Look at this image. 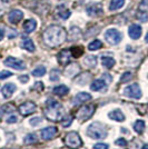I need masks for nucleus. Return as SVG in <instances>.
<instances>
[{"label": "nucleus", "mask_w": 148, "mask_h": 149, "mask_svg": "<svg viewBox=\"0 0 148 149\" xmlns=\"http://www.w3.org/2000/svg\"><path fill=\"white\" fill-rule=\"evenodd\" d=\"M73 123V116H67L65 119H61V125L64 127H69Z\"/></svg>", "instance_id": "nucleus-33"}, {"label": "nucleus", "mask_w": 148, "mask_h": 149, "mask_svg": "<svg viewBox=\"0 0 148 149\" xmlns=\"http://www.w3.org/2000/svg\"><path fill=\"white\" fill-rule=\"evenodd\" d=\"M70 51H71L73 57H75V58H78V57H80L81 55L84 54L82 47H73V48L70 49Z\"/></svg>", "instance_id": "nucleus-31"}, {"label": "nucleus", "mask_w": 148, "mask_h": 149, "mask_svg": "<svg viewBox=\"0 0 148 149\" xmlns=\"http://www.w3.org/2000/svg\"><path fill=\"white\" fill-rule=\"evenodd\" d=\"M19 80L21 81L22 84H26V82H28V80H29V77L27 74H25V76H19Z\"/></svg>", "instance_id": "nucleus-42"}, {"label": "nucleus", "mask_w": 148, "mask_h": 149, "mask_svg": "<svg viewBox=\"0 0 148 149\" xmlns=\"http://www.w3.org/2000/svg\"><path fill=\"white\" fill-rule=\"evenodd\" d=\"M70 15H71L70 10H69V9H67L65 6L57 7V16H58L59 18L66 20V19L69 18V16H70Z\"/></svg>", "instance_id": "nucleus-19"}, {"label": "nucleus", "mask_w": 148, "mask_h": 149, "mask_svg": "<svg viewBox=\"0 0 148 149\" xmlns=\"http://www.w3.org/2000/svg\"><path fill=\"white\" fill-rule=\"evenodd\" d=\"M84 63L86 65L88 68H94L97 65V58L95 56H88L84 59Z\"/></svg>", "instance_id": "nucleus-25"}, {"label": "nucleus", "mask_w": 148, "mask_h": 149, "mask_svg": "<svg viewBox=\"0 0 148 149\" xmlns=\"http://www.w3.org/2000/svg\"><path fill=\"white\" fill-rule=\"evenodd\" d=\"M116 145L120 146V147H125V146L127 145V141H126L124 138H119V139H117V140H116Z\"/></svg>", "instance_id": "nucleus-41"}, {"label": "nucleus", "mask_w": 148, "mask_h": 149, "mask_svg": "<svg viewBox=\"0 0 148 149\" xmlns=\"http://www.w3.org/2000/svg\"><path fill=\"white\" fill-rule=\"evenodd\" d=\"M94 149H108V145L107 143H96L94 145Z\"/></svg>", "instance_id": "nucleus-40"}, {"label": "nucleus", "mask_w": 148, "mask_h": 149, "mask_svg": "<svg viewBox=\"0 0 148 149\" xmlns=\"http://www.w3.org/2000/svg\"><path fill=\"white\" fill-rule=\"evenodd\" d=\"M45 44L49 47H57L65 42L67 33L66 30L59 26H49L43 35Z\"/></svg>", "instance_id": "nucleus-1"}, {"label": "nucleus", "mask_w": 148, "mask_h": 149, "mask_svg": "<svg viewBox=\"0 0 148 149\" xmlns=\"http://www.w3.org/2000/svg\"><path fill=\"white\" fill-rule=\"evenodd\" d=\"M21 47L26 49L27 51H29V52H34L35 49H36V47H35V44L32 42V40L31 39H24L22 40V42H21Z\"/></svg>", "instance_id": "nucleus-20"}, {"label": "nucleus", "mask_w": 148, "mask_h": 149, "mask_svg": "<svg viewBox=\"0 0 148 149\" xmlns=\"http://www.w3.org/2000/svg\"><path fill=\"white\" fill-rule=\"evenodd\" d=\"M16 89H17L16 85L13 84V82H9V84H6V85L2 87L1 93H2V95H3L5 98H10V97L13 95V93L16 91Z\"/></svg>", "instance_id": "nucleus-14"}, {"label": "nucleus", "mask_w": 148, "mask_h": 149, "mask_svg": "<svg viewBox=\"0 0 148 149\" xmlns=\"http://www.w3.org/2000/svg\"><path fill=\"white\" fill-rule=\"evenodd\" d=\"M41 121H43L41 117H34V118H31L30 120H29V123H30L31 126H37V125H39Z\"/></svg>", "instance_id": "nucleus-36"}, {"label": "nucleus", "mask_w": 148, "mask_h": 149, "mask_svg": "<svg viewBox=\"0 0 148 149\" xmlns=\"http://www.w3.org/2000/svg\"><path fill=\"white\" fill-rule=\"evenodd\" d=\"M101 63L105 68L110 69L115 66V59L111 58V57H103L101 58Z\"/></svg>", "instance_id": "nucleus-23"}, {"label": "nucleus", "mask_w": 148, "mask_h": 149, "mask_svg": "<svg viewBox=\"0 0 148 149\" xmlns=\"http://www.w3.org/2000/svg\"><path fill=\"white\" fill-rule=\"evenodd\" d=\"M22 18H24V13L21 10H18V9L11 10L8 15V20L13 25H17L18 22H20Z\"/></svg>", "instance_id": "nucleus-12"}, {"label": "nucleus", "mask_w": 148, "mask_h": 149, "mask_svg": "<svg viewBox=\"0 0 148 149\" xmlns=\"http://www.w3.org/2000/svg\"><path fill=\"white\" fill-rule=\"evenodd\" d=\"M124 5H125V0H111L110 5H109V9L111 11H114V10L120 9L121 7H124Z\"/></svg>", "instance_id": "nucleus-26"}, {"label": "nucleus", "mask_w": 148, "mask_h": 149, "mask_svg": "<svg viewBox=\"0 0 148 149\" xmlns=\"http://www.w3.org/2000/svg\"><path fill=\"white\" fill-rule=\"evenodd\" d=\"M45 74H46V68L43 66H39V67H37V68H35L32 70V74L35 77H43Z\"/></svg>", "instance_id": "nucleus-30"}, {"label": "nucleus", "mask_w": 148, "mask_h": 149, "mask_svg": "<svg viewBox=\"0 0 148 149\" xmlns=\"http://www.w3.org/2000/svg\"><path fill=\"white\" fill-rule=\"evenodd\" d=\"M136 17L142 22H147L148 21V13L146 11H144V10H139L138 13H136Z\"/></svg>", "instance_id": "nucleus-29"}, {"label": "nucleus", "mask_w": 148, "mask_h": 149, "mask_svg": "<svg viewBox=\"0 0 148 149\" xmlns=\"http://www.w3.org/2000/svg\"><path fill=\"white\" fill-rule=\"evenodd\" d=\"M3 3H8V2H10V1H13V0H1Z\"/></svg>", "instance_id": "nucleus-44"}, {"label": "nucleus", "mask_w": 148, "mask_h": 149, "mask_svg": "<svg viewBox=\"0 0 148 149\" xmlns=\"http://www.w3.org/2000/svg\"><path fill=\"white\" fill-rule=\"evenodd\" d=\"M131 78H133V74L129 72V71H127V72H125V74L121 76L120 81H121V82H127V81H129Z\"/></svg>", "instance_id": "nucleus-34"}, {"label": "nucleus", "mask_w": 148, "mask_h": 149, "mask_svg": "<svg viewBox=\"0 0 148 149\" xmlns=\"http://www.w3.org/2000/svg\"><path fill=\"white\" fill-rule=\"evenodd\" d=\"M5 149H17V148H5Z\"/></svg>", "instance_id": "nucleus-47"}, {"label": "nucleus", "mask_w": 148, "mask_h": 149, "mask_svg": "<svg viewBox=\"0 0 148 149\" xmlns=\"http://www.w3.org/2000/svg\"><path fill=\"white\" fill-rule=\"evenodd\" d=\"M36 108H37V106H36L35 102L26 101V102H24V104H21V105L19 106L18 110L22 116H29L32 112H35Z\"/></svg>", "instance_id": "nucleus-9"}, {"label": "nucleus", "mask_w": 148, "mask_h": 149, "mask_svg": "<svg viewBox=\"0 0 148 149\" xmlns=\"http://www.w3.org/2000/svg\"><path fill=\"white\" fill-rule=\"evenodd\" d=\"M123 93L128 98L139 99L142 97V89H140L138 84H133V85H129L125 88L123 90Z\"/></svg>", "instance_id": "nucleus-5"}, {"label": "nucleus", "mask_w": 148, "mask_h": 149, "mask_svg": "<svg viewBox=\"0 0 148 149\" xmlns=\"http://www.w3.org/2000/svg\"><path fill=\"white\" fill-rule=\"evenodd\" d=\"M36 141H37V136L35 134H28L24 139V143H28V145L29 143H35Z\"/></svg>", "instance_id": "nucleus-32"}, {"label": "nucleus", "mask_w": 148, "mask_h": 149, "mask_svg": "<svg viewBox=\"0 0 148 149\" xmlns=\"http://www.w3.org/2000/svg\"><path fill=\"white\" fill-rule=\"evenodd\" d=\"M87 13L89 16H98V15H101L103 13V9L100 6H96V5H93V6H89L87 8Z\"/></svg>", "instance_id": "nucleus-21"}, {"label": "nucleus", "mask_w": 148, "mask_h": 149, "mask_svg": "<svg viewBox=\"0 0 148 149\" xmlns=\"http://www.w3.org/2000/svg\"><path fill=\"white\" fill-rule=\"evenodd\" d=\"M108 117L112 120H116V121H119V123H121L125 120V115H124L123 112L120 111L119 109H115V110H112L108 113Z\"/></svg>", "instance_id": "nucleus-18"}, {"label": "nucleus", "mask_w": 148, "mask_h": 149, "mask_svg": "<svg viewBox=\"0 0 148 149\" xmlns=\"http://www.w3.org/2000/svg\"><path fill=\"white\" fill-rule=\"evenodd\" d=\"M3 37H5V30H3V28L0 26V41L3 39Z\"/></svg>", "instance_id": "nucleus-43"}, {"label": "nucleus", "mask_w": 148, "mask_h": 149, "mask_svg": "<svg viewBox=\"0 0 148 149\" xmlns=\"http://www.w3.org/2000/svg\"><path fill=\"white\" fill-rule=\"evenodd\" d=\"M57 128L56 127H46L40 130V136L43 140H50L57 135Z\"/></svg>", "instance_id": "nucleus-10"}, {"label": "nucleus", "mask_w": 148, "mask_h": 149, "mask_svg": "<svg viewBox=\"0 0 148 149\" xmlns=\"http://www.w3.org/2000/svg\"><path fill=\"white\" fill-rule=\"evenodd\" d=\"M3 63L7 67H10V68L16 69V70H24V69H26L25 62L22 60H20V59L13 58V57H8Z\"/></svg>", "instance_id": "nucleus-8"}, {"label": "nucleus", "mask_w": 148, "mask_h": 149, "mask_svg": "<svg viewBox=\"0 0 148 149\" xmlns=\"http://www.w3.org/2000/svg\"><path fill=\"white\" fill-rule=\"evenodd\" d=\"M103 47V44H101V41L100 40H94V41H91L90 44L88 45V49L91 50V51H94V50H97V49H100Z\"/></svg>", "instance_id": "nucleus-28"}, {"label": "nucleus", "mask_w": 148, "mask_h": 149, "mask_svg": "<svg viewBox=\"0 0 148 149\" xmlns=\"http://www.w3.org/2000/svg\"><path fill=\"white\" fill-rule=\"evenodd\" d=\"M142 29L140 26L138 25H131L129 27V29H128V33H129V37L131 39H139L140 36H142Z\"/></svg>", "instance_id": "nucleus-13"}, {"label": "nucleus", "mask_w": 148, "mask_h": 149, "mask_svg": "<svg viewBox=\"0 0 148 149\" xmlns=\"http://www.w3.org/2000/svg\"><path fill=\"white\" fill-rule=\"evenodd\" d=\"M80 71V67L78 63H70L65 70V74L67 77H74Z\"/></svg>", "instance_id": "nucleus-15"}, {"label": "nucleus", "mask_w": 148, "mask_h": 149, "mask_svg": "<svg viewBox=\"0 0 148 149\" xmlns=\"http://www.w3.org/2000/svg\"><path fill=\"white\" fill-rule=\"evenodd\" d=\"M10 76H13V74H11L10 71H7V70L0 71V79H5V78H8V77H10Z\"/></svg>", "instance_id": "nucleus-37"}, {"label": "nucleus", "mask_w": 148, "mask_h": 149, "mask_svg": "<svg viewBox=\"0 0 148 149\" xmlns=\"http://www.w3.org/2000/svg\"><path fill=\"white\" fill-rule=\"evenodd\" d=\"M8 124H15V123H17L18 121V117L16 116V115H13V116H9L6 120Z\"/></svg>", "instance_id": "nucleus-38"}, {"label": "nucleus", "mask_w": 148, "mask_h": 149, "mask_svg": "<svg viewBox=\"0 0 148 149\" xmlns=\"http://www.w3.org/2000/svg\"><path fill=\"white\" fill-rule=\"evenodd\" d=\"M71 57H73V55H71L70 49H64L58 54L57 59H58V62H59L60 65L65 66V65H67L68 62L70 61V58H71Z\"/></svg>", "instance_id": "nucleus-11"}, {"label": "nucleus", "mask_w": 148, "mask_h": 149, "mask_svg": "<svg viewBox=\"0 0 148 149\" xmlns=\"http://www.w3.org/2000/svg\"><path fill=\"white\" fill-rule=\"evenodd\" d=\"M95 108H96L95 105H86V106H84L82 108H80L79 111H78V115H77L78 120L85 121L87 119H89L94 115Z\"/></svg>", "instance_id": "nucleus-7"}, {"label": "nucleus", "mask_w": 148, "mask_h": 149, "mask_svg": "<svg viewBox=\"0 0 148 149\" xmlns=\"http://www.w3.org/2000/svg\"><path fill=\"white\" fill-rule=\"evenodd\" d=\"M139 10H144V11L148 10V0H142L139 6Z\"/></svg>", "instance_id": "nucleus-39"}, {"label": "nucleus", "mask_w": 148, "mask_h": 149, "mask_svg": "<svg viewBox=\"0 0 148 149\" xmlns=\"http://www.w3.org/2000/svg\"><path fill=\"white\" fill-rule=\"evenodd\" d=\"M87 135L93 139H104L107 137V130L103 124L93 123L87 129Z\"/></svg>", "instance_id": "nucleus-3"}, {"label": "nucleus", "mask_w": 148, "mask_h": 149, "mask_svg": "<svg viewBox=\"0 0 148 149\" xmlns=\"http://www.w3.org/2000/svg\"><path fill=\"white\" fill-rule=\"evenodd\" d=\"M36 28H37V21L35 19H28L24 24V29L27 33H30L32 31H35Z\"/></svg>", "instance_id": "nucleus-17"}, {"label": "nucleus", "mask_w": 148, "mask_h": 149, "mask_svg": "<svg viewBox=\"0 0 148 149\" xmlns=\"http://www.w3.org/2000/svg\"><path fill=\"white\" fill-rule=\"evenodd\" d=\"M90 99H91V96L88 93H79L76 95L74 100H75V104L78 105V104H84V102H86V101H88V100Z\"/></svg>", "instance_id": "nucleus-16"}, {"label": "nucleus", "mask_w": 148, "mask_h": 149, "mask_svg": "<svg viewBox=\"0 0 148 149\" xmlns=\"http://www.w3.org/2000/svg\"><path fill=\"white\" fill-rule=\"evenodd\" d=\"M65 143L70 149H78L82 146V141H81L80 136L76 131L68 132L66 137H65Z\"/></svg>", "instance_id": "nucleus-4"}, {"label": "nucleus", "mask_w": 148, "mask_h": 149, "mask_svg": "<svg viewBox=\"0 0 148 149\" xmlns=\"http://www.w3.org/2000/svg\"><path fill=\"white\" fill-rule=\"evenodd\" d=\"M64 113V108L61 104L54 99H48L47 101V107L45 109V116L46 118L52 120V121H58L62 118Z\"/></svg>", "instance_id": "nucleus-2"}, {"label": "nucleus", "mask_w": 148, "mask_h": 149, "mask_svg": "<svg viewBox=\"0 0 148 149\" xmlns=\"http://www.w3.org/2000/svg\"><path fill=\"white\" fill-rule=\"evenodd\" d=\"M145 129V121L142 120H137L135 124H134V130L137 132V134H142Z\"/></svg>", "instance_id": "nucleus-27"}, {"label": "nucleus", "mask_w": 148, "mask_h": 149, "mask_svg": "<svg viewBox=\"0 0 148 149\" xmlns=\"http://www.w3.org/2000/svg\"><path fill=\"white\" fill-rule=\"evenodd\" d=\"M59 74H60L59 70H57V69L52 70V71H51V74H50V80L57 81L58 79H59Z\"/></svg>", "instance_id": "nucleus-35"}, {"label": "nucleus", "mask_w": 148, "mask_h": 149, "mask_svg": "<svg viewBox=\"0 0 148 149\" xmlns=\"http://www.w3.org/2000/svg\"><path fill=\"white\" fill-rule=\"evenodd\" d=\"M142 149H148V145H145V146H144V148Z\"/></svg>", "instance_id": "nucleus-45"}, {"label": "nucleus", "mask_w": 148, "mask_h": 149, "mask_svg": "<svg viewBox=\"0 0 148 149\" xmlns=\"http://www.w3.org/2000/svg\"><path fill=\"white\" fill-rule=\"evenodd\" d=\"M145 40H146V42H148V33H147V36H146V38H145Z\"/></svg>", "instance_id": "nucleus-46"}, {"label": "nucleus", "mask_w": 148, "mask_h": 149, "mask_svg": "<svg viewBox=\"0 0 148 149\" xmlns=\"http://www.w3.org/2000/svg\"><path fill=\"white\" fill-rule=\"evenodd\" d=\"M106 86V82L104 80H101V79H98V80H95L91 84V86H90V88H91V90H94V91H98V90H101V89H104Z\"/></svg>", "instance_id": "nucleus-24"}, {"label": "nucleus", "mask_w": 148, "mask_h": 149, "mask_svg": "<svg viewBox=\"0 0 148 149\" xmlns=\"http://www.w3.org/2000/svg\"><path fill=\"white\" fill-rule=\"evenodd\" d=\"M54 93L58 96H66L68 93H69V88L65 85H60V86H57V87L54 88Z\"/></svg>", "instance_id": "nucleus-22"}, {"label": "nucleus", "mask_w": 148, "mask_h": 149, "mask_svg": "<svg viewBox=\"0 0 148 149\" xmlns=\"http://www.w3.org/2000/svg\"><path fill=\"white\" fill-rule=\"evenodd\" d=\"M121 38L123 36L117 29L110 28L105 32V39L109 45H118L121 41Z\"/></svg>", "instance_id": "nucleus-6"}]
</instances>
